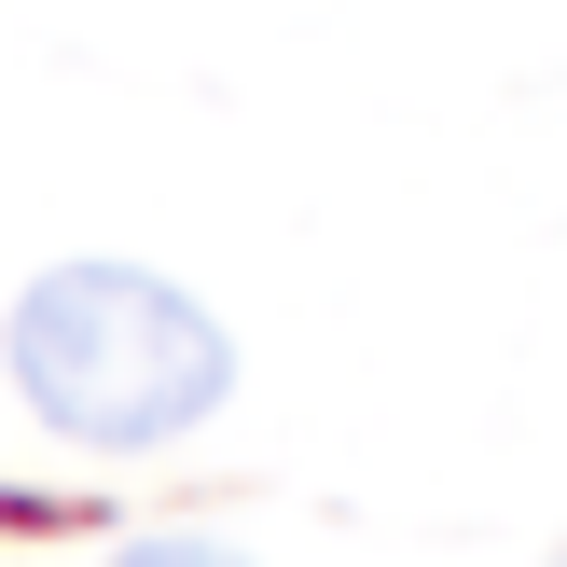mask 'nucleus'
I'll return each instance as SVG.
<instances>
[{
	"label": "nucleus",
	"instance_id": "nucleus-2",
	"mask_svg": "<svg viewBox=\"0 0 567 567\" xmlns=\"http://www.w3.org/2000/svg\"><path fill=\"white\" fill-rule=\"evenodd\" d=\"M111 567H249L236 540H194V526H153V540H125Z\"/></svg>",
	"mask_w": 567,
	"mask_h": 567
},
{
	"label": "nucleus",
	"instance_id": "nucleus-1",
	"mask_svg": "<svg viewBox=\"0 0 567 567\" xmlns=\"http://www.w3.org/2000/svg\"><path fill=\"white\" fill-rule=\"evenodd\" d=\"M0 374L83 457H153V443L208 430L221 388H236V347L194 291H166L153 264H55L14 291L0 319Z\"/></svg>",
	"mask_w": 567,
	"mask_h": 567
}]
</instances>
